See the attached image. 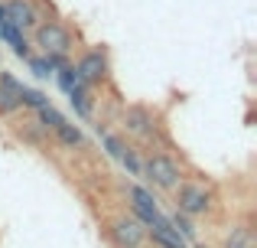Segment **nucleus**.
Wrapping results in <instances>:
<instances>
[{"instance_id": "20", "label": "nucleus", "mask_w": 257, "mask_h": 248, "mask_svg": "<svg viewBox=\"0 0 257 248\" xmlns=\"http://www.w3.org/2000/svg\"><path fill=\"white\" fill-rule=\"evenodd\" d=\"M0 23H4V4H0Z\"/></svg>"}, {"instance_id": "9", "label": "nucleus", "mask_w": 257, "mask_h": 248, "mask_svg": "<svg viewBox=\"0 0 257 248\" xmlns=\"http://www.w3.org/2000/svg\"><path fill=\"white\" fill-rule=\"evenodd\" d=\"M131 199H134V212H137L140 219H144L147 225L157 222L160 212H157V203H153V196L147 190H140V186H131Z\"/></svg>"}, {"instance_id": "19", "label": "nucleus", "mask_w": 257, "mask_h": 248, "mask_svg": "<svg viewBox=\"0 0 257 248\" xmlns=\"http://www.w3.org/2000/svg\"><path fill=\"white\" fill-rule=\"evenodd\" d=\"M170 222H173V229L179 232L182 238H192V235H195V229H192V225H189V219H186V216H179V212H176V216L170 219Z\"/></svg>"}, {"instance_id": "13", "label": "nucleus", "mask_w": 257, "mask_h": 248, "mask_svg": "<svg viewBox=\"0 0 257 248\" xmlns=\"http://www.w3.org/2000/svg\"><path fill=\"white\" fill-rule=\"evenodd\" d=\"M69 102H72V108L78 111V118H88V115H91V98H88V89H85V85H75V89L69 92Z\"/></svg>"}, {"instance_id": "1", "label": "nucleus", "mask_w": 257, "mask_h": 248, "mask_svg": "<svg viewBox=\"0 0 257 248\" xmlns=\"http://www.w3.org/2000/svg\"><path fill=\"white\" fill-rule=\"evenodd\" d=\"M33 36H36V46L46 52V56H52V52L69 56V52L75 49V36H72V30L65 23H59V20L36 23V26H33Z\"/></svg>"}, {"instance_id": "3", "label": "nucleus", "mask_w": 257, "mask_h": 248, "mask_svg": "<svg viewBox=\"0 0 257 248\" xmlns=\"http://www.w3.org/2000/svg\"><path fill=\"white\" fill-rule=\"evenodd\" d=\"M140 173H147V177L157 186H163V190H173V186L179 183V167H176V160H170L166 153H153Z\"/></svg>"}, {"instance_id": "7", "label": "nucleus", "mask_w": 257, "mask_h": 248, "mask_svg": "<svg viewBox=\"0 0 257 248\" xmlns=\"http://www.w3.org/2000/svg\"><path fill=\"white\" fill-rule=\"evenodd\" d=\"M124 127L131 134H137V137H153V115L147 108H140V105H134V108H127L124 115Z\"/></svg>"}, {"instance_id": "8", "label": "nucleus", "mask_w": 257, "mask_h": 248, "mask_svg": "<svg viewBox=\"0 0 257 248\" xmlns=\"http://www.w3.org/2000/svg\"><path fill=\"white\" fill-rule=\"evenodd\" d=\"M150 232H153V242L160 248H186V238H182L179 232L173 229V222L163 219V216H160L157 222H150Z\"/></svg>"}, {"instance_id": "12", "label": "nucleus", "mask_w": 257, "mask_h": 248, "mask_svg": "<svg viewBox=\"0 0 257 248\" xmlns=\"http://www.w3.org/2000/svg\"><path fill=\"white\" fill-rule=\"evenodd\" d=\"M52 131H56V137H59V144H65V147H82V131H78V124H72V121H59L56 127H52Z\"/></svg>"}, {"instance_id": "15", "label": "nucleus", "mask_w": 257, "mask_h": 248, "mask_svg": "<svg viewBox=\"0 0 257 248\" xmlns=\"http://www.w3.org/2000/svg\"><path fill=\"white\" fill-rule=\"evenodd\" d=\"M43 105H49V98L43 95V92H36V89H26L23 85V92H20V108H43Z\"/></svg>"}, {"instance_id": "18", "label": "nucleus", "mask_w": 257, "mask_h": 248, "mask_svg": "<svg viewBox=\"0 0 257 248\" xmlns=\"http://www.w3.org/2000/svg\"><path fill=\"white\" fill-rule=\"evenodd\" d=\"M117 160H120V163H124V167H127V170H131V173H140V170H144V163H140V160H137V153H134L131 147H124Z\"/></svg>"}, {"instance_id": "16", "label": "nucleus", "mask_w": 257, "mask_h": 248, "mask_svg": "<svg viewBox=\"0 0 257 248\" xmlns=\"http://www.w3.org/2000/svg\"><path fill=\"white\" fill-rule=\"evenodd\" d=\"M36 118H39V127H43V131H52V127L62 121V115H59L52 105H43V108H36Z\"/></svg>"}, {"instance_id": "6", "label": "nucleus", "mask_w": 257, "mask_h": 248, "mask_svg": "<svg viewBox=\"0 0 257 248\" xmlns=\"http://www.w3.org/2000/svg\"><path fill=\"white\" fill-rule=\"evenodd\" d=\"M20 92H23V82H17L10 72H0V115L20 111Z\"/></svg>"}, {"instance_id": "14", "label": "nucleus", "mask_w": 257, "mask_h": 248, "mask_svg": "<svg viewBox=\"0 0 257 248\" xmlns=\"http://www.w3.org/2000/svg\"><path fill=\"white\" fill-rule=\"evenodd\" d=\"M52 75H56V85L65 92V95H69V92L75 89V85H82V82H78V75H75V65H69V62H65L62 69H56Z\"/></svg>"}, {"instance_id": "11", "label": "nucleus", "mask_w": 257, "mask_h": 248, "mask_svg": "<svg viewBox=\"0 0 257 248\" xmlns=\"http://www.w3.org/2000/svg\"><path fill=\"white\" fill-rule=\"evenodd\" d=\"M0 39H4L7 46H13V52H17L20 59H30V43H26V36H23V30L20 26H13V23H0Z\"/></svg>"}, {"instance_id": "4", "label": "nucleus", "mask_w": 257, "mask_h": 248, "mask_svg": "<svg viewBox=\"0 0 257 248\" xmlns=\"http://www.w3.org/2000/svg\"><path fill=\"white\" fill-rule=\"evenodd\" d=\"M4 20L20 30H33L39 23V10L33 0H7L4 4Z\"/></svg>"}, {"instance_id": "10", "label": "nucleus", "mask_w": 257, "mask_h": 248, "mask_svg": "<svg viewBox=\"0 0 257 248\" xmlns=\"http://www.w3.org/2000/svg\"><path fill=\"white\" fill-rule=\"evenodd\" d=\"M114 238H117L120 248H137L140 238H144V229L134 219H120V222H114Z\"/></svg>"}, {"instance_id": "5", "label": "nucleus", "mask_w": 257, "mask_h": 248, "mask_svg": "<svg viewBox=\"0 0 257 248\" xmlns=\"http://www.w3.org/2000/svg\"><path fill=\"white\" fill-rule=\"evenodd\" d=\"M208 209V190L199 183H186L179 190V212L186 216H199V212Z\"/></svg>"}, {"instance_id": "17", "label": "nucleus", "mask_w": 257, "mask_h": 248, "mask_svg": "<svg viewBox=\"0 0 257 248\" xmlns=\"http://www.w3.org/2000/svg\"><path fill=\"white\" fill-rule=\"evenodd\" d=\"M30 72H33L36 78H49V75H52L49 56H30Z\"/></svg>"}, {"instance_id": "2", "label": "nucleus", "mask_w": 257, "mask_h": 248, "mask_svg": "<svg viewBox=\"0 0 257 248\" xmlns=\"http://www.w3.org/2000/svg\"><path fill=\"white\" fill-rule=\"evenodd\" d=\"M75 75H78V82H82L85 89L107 82V56L101 49H88L85 56L75 62Z\"/></svg>"}]
</instances>
